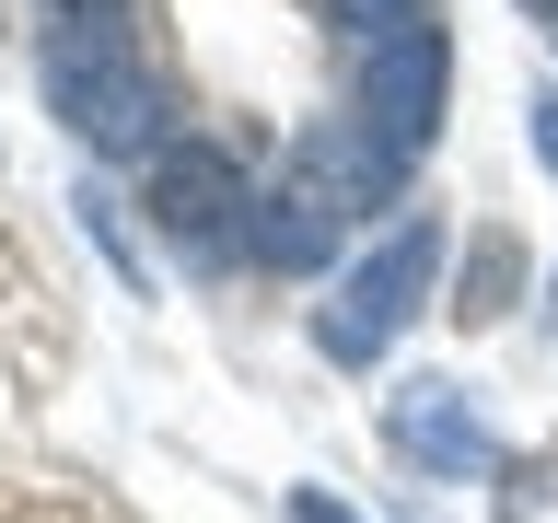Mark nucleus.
<instances>
[{
	"label": "nucleus",
	"mask_w": 558,
	"mask_h": 523,
	"mask_svg": "<svg viewBox=\"0 0 558 523\" xmlns=\"http://www.w3.org/2000/svg\"><path fill=\"white\" fill-rule=\"evenodd\" d=\"M291 523H361V512H349L338 488H291Z\"/></svg>",
	"instance_id": "9d476101"
},
{
	"label": "nucleus",
	"mask_w": 558,
	"mask_h": 523,
	"mask_svg": "<svg viewBox=\"0 0 558 523\" xmlns=\"http://www.w3.org/2000/svg\"><path fill=\"white\" fill-rule=\"evenodd\" d=\"M396 174L408 163H396L361 117H314V129L279 151L268 198H256V256H268L279 279H314L349 244V221H373V209L396 198Z\"/></svg>",
	"instance_id": "f257e3e1"
},
{
	"label": "nucleus",
	"mask_w": 558,
	"mask_h": 523,
	"mask_svg": "<svg viewBox=\"0 0 558 523\" xmlns=\"http://www.w3.org/2000/svg\"><path fill=\"white\" fill-rule=\"evenodd\" d=\"M547 488H558V465H547V453H523V465H512V488H500V512H535V500H547Z\"/></svg>",
	"instance_id": "1a4fd4ad"
},
{
	"label": "nucleus",
	"mask_w": 558,
	"mask_h": 523,
	"mask_svg": "<svg viewBox=\"0 0 558 523\" xmlns=\"http://www.w3.org/2000/svg\"><path fill=\"white\" fill-rule=\"evenodd\" d=\"M535 24H547V35H558V0H535Z\"/></svg>",
	"instance_id": "ddd939ff"
},
{
	"label": "nucleus",
	"mask_w": 558,
	"mask_h": 523,
	"mask_svg": "<svg viewBox=\"0 0 558 523\" xmlns=\"http://www.w3.org/2000/svg\"><path fill=\"white\" fill-rule=\"evenodd\" d=\"M47 117H59L94 163H117V151H163L174 94L117 24H70L59 47H47Z\"/></svg>",
	"instance_id": "f03ea898"
},
{
	"label": "nucleus",
	"mask_w": 558,
	"mask_h": 523,
	"mask_svg": "<svg viewBox=\"0 0 558 523\" xmlns=\"http://www.w3.org/2000/svg\"><path fill=\"white\" fill-rule=\"evenodd\" d=\"M523 117H535V163L558 174V82H547V94H535V105H523Z\"/></svg>",
	"instance_id": "9b49d317"
},
{
	"label": "nucleus",
	"mask_w": 558,
	"mask_h": 523,
	"mask_svg": "<svg viewBox=\"0 0 558 523\" xmlns=\"http://www.w3.org/2000/svg\"><path fill=\"white\" fill-rule=\"evenodd\" d=\"M140 209H151V233L163 244H186V256H233V244H256V221H244V174H233V151L221 139H163L151 151V174H140Z\"/></svg>",
	"instance_id": "20e7f679"
},
{
	"label": "nucleus",
	"mask_w": 558,
	"mask_h": 523,
	"mask_svg": "<svg viewBox=\"0 0 558 523\" xmlns=\"http://www.w3.org/2000/svg\"><path fill=\"white\" fill-rule=\"evenodd\" d=\"M430 279H442V221H430V209H396L384 244L314 303V349H326L338 373H373L384 349L408 338V314L430 303Z\"/></svg>",
	"instance_id": "7ed1b4c3"
},
{
	"label": "nucleus",
	"mask_w": 558,
	"mask_h": 523,
	"mask_svg": "<svg viewBox=\"0 0 558 523\" xmlns=\"http://www.w3.org/2000/svg\"><path fill=\"white\" fill-rule=\"evenodd\" d=\"M523 268H535V256H523V233H500V221H477V233H465V268H453V326H500V314L523 303Z\"/></svg>",
	"instance_id": "0eeeda50"
},
{
	"label": "nucleus",
	"mask_w": 558,
	"mask_h": 523,
	"mask_svg": "<svg viewBox=\"0 0 558 523\" xmlns=\"http://www.w3.org/2000/svg\"><path fill=\"white\" fill-rule=\"evenodd\" d=\"M442 94H453V35L442 12L408 35H384V47H361V129L396 151V163H418L430 139H442Z\"/></svg>",
	"instance_id": "39448f33"
},
{
	"label": "nucleus",
	"mask_w": 558,
	"mask_h": 523,
	"mask_svg": "<svg viewBox=\"0 0 558 523\" xmlns=\"http://www.w3.org/2000/svg\"><path fill=\"white\" fill-rule=\"evenodd\" d=\"M384 442L408 453V465H430V477H477V465H488V418H477L465 384L408 373L396 396H384Z\"/></svg>",
	"instance_id": "423d86ee"
},
{
	"label": "nucleus",
	"mask_w": 558,
	"mask_h": 523,
	"mask_svg": "<svg viewBox=\"0 0 558 523\" xmlns=\"http://www.w3.org/2000/svg\"><path fill=\"white\" fill-rule=\"evenodd\" d=\"M326 24H349L361 47H384V35H408V24H430V0H314Z\"/></svg>",
	"instance_id": "6e6552de"
},
{
	"label": "nucleus",
	"mask_w": 558,
	"mask_h": 523,
	"mask_svg": "<svg viewBox=\"0 0 558 523\" xmlns=\"http://www.w3.org/2000/svg\"><path fill=\"white\" fill-rule=\"evenodd\" d=\"M47 12H59V24H117L129 0H47Z\"/></svg>",
	"instance_id": "f8f14e48"
}]
</instances>
